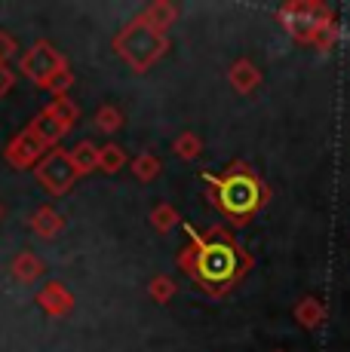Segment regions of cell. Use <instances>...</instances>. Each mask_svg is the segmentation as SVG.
<instances>
[{"label": "cell", "instance_id": "cell-1", "mask_svg": "<svg viewBox=\"0 0 350 352\" xmlns=\"http://www.w3.org/2000/svg\"><path fill=\"white\" fill-rule=\"evenodd\" d=\"M175 263L212 300L227 297L249 276V270L255 267L252 254L234 239L231 230L221 224L209 227L206 233L187 227V245L178 252Z\"/></svg>", "mask_w": 350, "mask_h": 352}, {"label": "cell", "instance_id": "cell-2", "mask_svg": "<svg viewBox=\"0 0 350 352\" xmlns=\"http://www.w3.org/2000/svg\"><path fill=\"white\" fill-rule=\"evenodd\" d=\"M203 184L212 208L234 227L252 224V218H258V212H265L271 202L267 181L243 160H234L221 175L203 172Z\"/></svg>", "mask_w": 350, "mask_h": 352}, {"label": "cell", "instance_id": "cell-3", "mask_svg": "<svg viewBox=\"0 0 350 352\" xmlns=\"http://www.w3.org/2000/svg\"><path fill=\"white\" fill-rule=\"evenodd\" d=\"M114 52L123 58L136 74H147L160 58L169 52V37L154 31L141 16L130 19L117 34H114Z\"/></svg>", "mask_w": 350, "mask_h": 352}, {"label": "cell", "instance_id": "cell-4", "mask_svg": "<svg viewBox=\"0 0 350 352\" xmlns=\"http://www.w3.org/2000/svg\"><path fill=\"white\" fill-rule=\"evenodd\" d=\"M277 22L295 43L307 46V40H311V34L316 28H322L329 22H338V19H335L332 6L322 3V0H292V3H282L277 10Z\"/></svg>", "mask_w": 350, "mask_h": 352}, {"label": "cell", "instance_id": "cell-5", "mask_svg": "<svg viewBox=\"0 0 350 352\" xmlns=\"http://www.w3.org/2000/svg\"><path fill=\"white\" fill-rule=\"evenodd\" d=\"M34 178L40 181V187H43L50 196L68 193L74 187V181H77V172H74V166L68 160V151H62V147H50L34 166Z\"/></svg>", "mask_w": 350, "mask_h": 352}, {"label": "cell", "instance_id": "cell-6", "mask_svg": "<svg viewBox=\"0 0 350 352\" xmlns=\"http://www.w3.org/2000/svg\"><path fill=\"white\" fill-rule=\"evenodd\" d=\"M65 67H68V58H65L50 40H37V43L28 46L25 56L19 58V74H25L40 89L46 86V80H50L52 74L65 71Z\"/></svg>", "mask_w": 350, "mask_h": 352}, {"label": "cell", "instance_id": "cell-7", "mask_svg": "<svg viewBox=\"0 0 350 352\" xmlns=\"http://www.w3.org/2000/svg\"><path fill=\"white\" fill-rule=\"evenodd\" d=\"M43 153H46V147L40 144V141L28 132V129H22L19 135H12L10 144L3 147V160L10 162L12 168H19V172H25V168H34Z\"/></svg>", "mask_w": 350, "mask_h": 352}, {"label": "cell", "instance_id": "cell-8", "mask_svg": "<svg viewBox=\"0 0 350 352\" xmlns=\"http://www.w3.org/2000/svg\"><path fill=\"white\" fill-rule=\"evenodd\" d=\"M34 300H37V307L43 309L50 319H68V316L74 313V294H71V288L65 285V282H59V279H52V282H46L43 288L34 294Z\"/></svg>", "mask_w": 350, "mask_h": 352}, {"label": "cell", "instance_id": "cell-9", "mask_svg": "<svg viewBox=\"0 0 350 352\" xmlns=\"http://www.w3.org/2000/svg\"><path fill=\"white\" fill-rule=\"evenodd\" d=\"M227 83L240 92V96H252L261 86V71L252 58H237L231 67H227Z\"/></svg>", "mask_w": 350, "mask_h": 352}, {"label": "cell", "instance_id": "cell-10", "mask_svg": "<svg viewBox=\"0 0 350 352\" xmlns=\"http://www.w3.org/2000/svg\"><path fill=\"white\" fill-rule=\"evenodd\" d=\"M28 227H31L34 236H40V239H56V236L65 230V218L52 206H40V208L31 212Z\"/></svg>", "mask_w": 350, "mask_h": 352}, {"label": "cell", "instance_id": "cell-11", "mask_svg": "<svg viewBox=\"0 0 350 352\" xmlns=\"http://www.w3.org/2000/svg\"><path fill=\"white\" fill-rule=\"evenodd\" d=\"M43 273H46V263H43V257H37L34 252H19L10 261V276L16 282H22V285L37 282Z\"/></svg>", "mask_w": 350, "mask_h": 352}, {"label": "cell", "instance_id": "cell-12", "mask_svg": "<svg viewBox=\"0 0 350 352\" xmlns=\"http://www.w3.org/2000/svg\"><path fill=\"white\" fill-rule=\"evenodd\" d=\"M25 129H28V132L34 135V138H37L40 144L46 147V151H50V147H56L59 141H62L65 135H68V129H65L62 123H56V120H52V117H50V113H46V111H40L37 117L31 120V123L25 126Z\"/></svg>", "mask_w": 350, "mask_h": 352}, {"label": "cell", "instance_id": "cell-13", "mask_svg": "<svg viewBox=\"0 0 350 352\" xmlns=\"http://www.w3.org/2000/svg\"><path fill=\"white\" fill-rule=\"evenodd\" d=\"M292 316H295V322H298L301 328L316 331L322 322H326V307H322V300H320V297L307 294V297H301V300L295 303Z\"/></svg>", "mask_w": 350, "mask_h": 352}, {"label": "cell", "instance_id": "cell-14", "mask_svg": "<svg viewBox=\"0 0 350 352\" xmlns=\"http://www.w3.org/2000/svg\"><path fill=\"white\" fill-rule=\"evenodd\" d=\"M68 160L74 166V172H77V178H83V175H92L99 172V147L92 144L90 138L77 141V144L68 151Z\"/></svg>", "mask_w": 350, "mask_h": 352}, {"label": "cell", "instance_id": "cell-15", "mask_svg": "<svg viewBox=\"0 0 350 352\" xmlns=\"http://www.w3.org/2000/svg\"><path fill=\"white\" fill-rule=\"evenodd\" d=\"M141 19H145L147 25H151L154 31H160V34H166L175 25V19H178V6L169 3V0H154L151 6H147L145 12H138Z\"/></svg>", "mask_w": 350, "mask_h": 352}, {"label": "cell", "instance_id": "cell-16", "mask_svg": "<svg viewBox=\"0 0 350 352\" xmlns=\"http://www.w3.org/2000/svg\"><path fill=\"white\" fill-rule=\"evenodd\" d=\"M43 111L50 113V117L56 120V123H62L65 129H68V132H71L74 126H77V120H80V107L74 104V101H71L68 96H59V98H52L50 104L43 107Z\"/></svg>", "mask_w": 350, "mask_h": 352}, {"label": "cell", "instance_id": "cell-17", "mask_svg": "<svg viewBox=\"0 0 350 352\" xmlns=\"http://www.w3.org/2000/svg\"><path fill=\"white\" fill-rule=\"evenodd\" d=\"M130 168H132V175H136V181L151 184V181H157L160 172H163V160L154 157L151 151H145V153H138V157L130 162Z\"/></svg>", "mask_w": 350, "mask_h": 352}, {"label": "cell", "instance_id": "cell-18", "mask_svg": "<svg viewBox=\"0 0 350 352\" xmlns=\"http://www.w3.org/2000/svg\"><path fill=\"white\" fill-rule=\"evenodd\" d=\"M92 123H96L99 132H105V135H114V132H120L126 123V117H123V111H120L117 104H102L96 111V117H92Z\"/></svg>", "mask_w": 350, "mask_h": 352}, {"label": "cell", "instance_id": "cell-19", "mask_svg": "<svg viewBox=\"0 0 350 352\" xmlns=\"http://www.w3.org/2000/svg\"><path fill=\"white\" fill-rule=\"evenodd\" d=\"M123 166H126V153H123V147H120V144L107 141V144L99 147V172L117 175Z\"/></svg>", "mask_w": 350, "mask_h": 352}, {"label": "cell", "instance_id": "cell-20", "mask_svg": "<svg viewBox=\"0 0 350 352\" xmlns=\"http://www.w3.org/2000/svg\"><path fill=\"white\" fill-rule=\"evenodd\" d=\"M172 151H175V157L185 162L200 160V153H203V138H200L197 132H181L178 138L172 141Z\"/></svg>", "mask_w": 350, "mask_h": 352}, {"label": "cell", "instance_id": "cell-21", "mask_svg": "<svg viewBox=\"0 0 350 352\" xmlns=\"http://www.w3.org/2000/svg\"><path fill=\"white\" fill-rule=\"evenodd\" d=\"M178 224H181V214L175 212V206H169V202H160V206L151 212V227L157 230L160 236L172 233Z\"/></svg>", "mask_w": 350, "mask_h": 352}, {"label": "cell", "instance_id": "cell-22", "mask_svg": "<svg viewBox=\"0 0 350 352\" xmlns=\"http://www.w3.org/2000/svg\"><path fill=\"white\" fill-rule=\"evenodd\" d=\"M147 294H151L154 303H169L172 297L178 294V285L172 282V276L160 273V276H154V279L147 282Z\"/></svg>", "mask_w": 350, "mask_h": 352}, {"label": "cell", "instance_id": "cell-23", "mask_svg": "<svg viewBox=\"0 0 350 352\" xmlns=\"http://www.w3.org/2000/svg\"><path fill=\"white\" fill-rule=\"evenodd\" d=\"M307 43H311L316 52H322V56H326V52H332L335 43H338V22H329V25H322V28H316Z\"/></svg>", "mask_w": 350, "mask_h": 352}, {"label": "cell", "instance_id": "cell-24", "mask_svg": "<svg viewBox=\"0 0 350 352\" xmlns=\"http://www.w3.org/2000/svg\"><path fill=\"white\" fill-rule=\"evenodd\" d=\"M74 86V74H71V67H65V71H59V74H52L50 80H46V86L43 89L46 92H52V96H68V89Z\"/></svg>", "mask_w": 350, "mask_h": 352}, {"label": "cell", "instance_id": "cell-25", "mask_svg": "<svg viewBox=\"0 0 350 352\" xmlns=\"http://www.w3.org/2000/svg\"><path fill=\"white\" fill-rule=\"evenodd\" d=\"M19 52V40L10 31H0V65H10V58Z\"/></svg>", "mask_w": 350, "mask_h": 352}, {"label": "cell", "instance_id": "cell-26", "mask_svg": "<svg viewBox=\"0 0 350 352\" xmlns=\"http://www.w3.org/2000/svg\"><path fill=\"white\" fill-rule=\"evenodd\" d=\"M12 86H16V71H12L10 65H0V98H3L6 92H12Z\"/></svg>", "mask_w": 350, "mask_h": 352}, {"label": "cell", "instance_id": "cell-27", "mask_svg": "<svg viewBox=\"0 0 350 352\" xmlns=\"http://www.w3.org/2000/svg\"><path fill=\"white\" fill-rule=\"evenodd\" d=\"M0 218H3V206H0Z\"/></svg>", "mask_w": 350, "mask_h": 352}, {"label": "cell", "instance_id": "cell-28", "mask_svg": "<svg viewBox=\"0 0 350 352\" xmlns=\"http://www.w3.org/2000/svg\"><path fill=\"white\" fill-rule=\"evenodd\" d=\"M274 352H282V349H274Z\"/></svg>", "mask_w": 350, "mask_h": 352}]
</instances>
